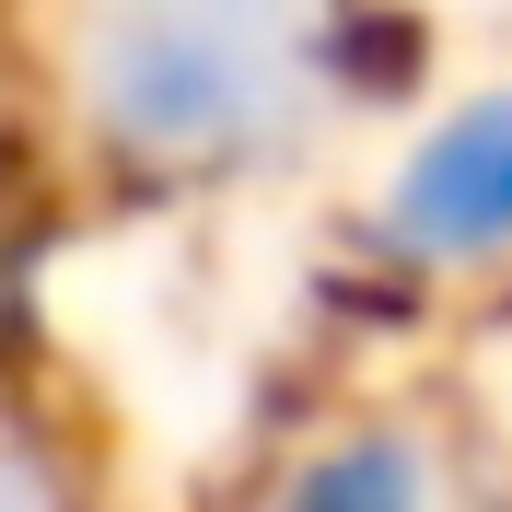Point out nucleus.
Instances as JSON below:
<instances>
[{"mask_svg": "<svg viewBox=\"0 0 512 512\" xmlns=\"http://www.w3.org/2000/svg\"><path fill=\"white\" fill-rule=\"evenodd\" d=\"M326 70L315 0H105L94 12V117L128 128V152L222 163L303 117Z\"/></svg>", "mask_w": 512, "mask_h": 512, "instance_id": "1", "label": "nucleus"}, {"mask_svg": "<svg viewBox=\"0 0 512 512\" xmlns=\"http://www.w3.org/2000/svg\"><path fill=\"white\" fill-rule=\"evenodd\" d=\"M396 245L419 256H501L512 245V94L466 105L443 140H419L396 175Z\"/></svg>", "mask_w": 512, "mask_h": 512, "instance_id": "2", "label": "nucleus"}, {"mask_svg": "<svg viewBox=\"0 0 512 512\" xmlns=\"http://www.w3.org/2000/svg\"><path fill=\"white\" fill-rule=\"evenodd\" d=\"M280 512H443V489H431V454L419 443H338V454H315L303 478H291V501Z\"/></svg>", "mask_w": 512, "mask_h": 512, "instance_id": "3", "label": "nucleus"}, {"mask_svg": "<svg viewBox=\"0 0 512 512\" xmlns=\"http://www.w3.org/2000/svg\"><path fill=\"white\" fill-rule=\"evenodd\" d=\"M0 512H35V501H24V489H12V478H0Z\"/></svg>", "mask_w": 512, "mask_h": 512, "instance_id": "4", "label": "nucleus"}]
</instances>
